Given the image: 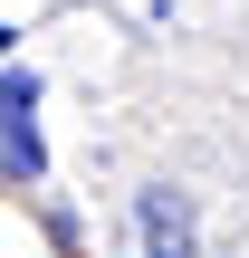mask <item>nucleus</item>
I'll return each instance as SVG.
<instances>
[{
    "label": "nucleus",
    "mask_w": 249,
    "mask_h": 258,
    "mask_svg": "<svg viewBox=\"0 0 249 258\" xmlns=\"http://www.w3.org/2000/svg\"><path fill=\"white\" fill-rule=\"evenodd\" d=\"M134 230H144V258H192V201L173 191V182H154V191H134Z\"/></svg>",
    "instance_id": "2"
},
{
    "label": "nucleus",
    "mask_w": 249,
    "mask_h": 258,
    "mask_svg": "<svg viewBox=\"0 0 249 258\" xmlns=\"http://www.w3.org/2000/svg\"><path fill=\"white\" fill-rule=\"evenodd\" d=\"M10 57H19V38H10V29H0V67H10Z\"/></svg>",
    "instance_id": "3"
},
{
    "label": "nucleus",
    "mask_w": 249,
    "mask_h": 258,
    "mask_svg": "<svg viewBox=\"0 0 249 258\" xmlns=\"http://www.w3.org/2000/svg\"><path fill=\"white\" fill-rule=\"evenodd\" d=\"M0 182H48V144H38V67L10 57L0 67Z\"/></svg>",
    "instance_id": "1"
}]
</instances>
